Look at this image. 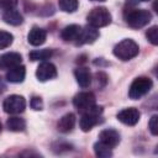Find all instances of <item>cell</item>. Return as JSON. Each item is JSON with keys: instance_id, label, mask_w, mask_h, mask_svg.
<instances>
[{"instance_id": "obj_26", "label": "cell", "mask_w": 158, "mask_h": 158, "mask_svg": "<svg viewBox=\"0 0 158 158\" xmlns=\"http://www.w3.org/2000/svg\"><path fill=\"white\" fill-rule=\"evenodd\" d=\"M95 79H96V84L99 85V88H104L107 83V75L104 72H98L95 74Z\"/></svg>"}, {"instance_id": "obj_32", "label": "cell", "mask_w": 158, "mask_h": 158, "mask_svg": "<svg viewBox=\"0 0 158 158\" xmlns=\"http://www.w3.org/2000/svg\"><path fill=\"white\" fill-rule=\"evenodd\" d=\"M93 1H105V0H93Z\"/></svg>"}, {"instance_id": "obj_17", "label": "cell", "mask_w": 158, "mask_h": 158, "mask_svg": "<svg viewBox=\"0 0 158 158\" xmlns=\"http://www.w3.org/2000/svg\"><path fill=\"white\" fill-rule=\"evenodd\" d=\"M0 62H1V65L2 67L12 68V67H16V65L21 64L22 57H21V54H19L16 52H10V53H5L0 58Z\"/></svg>"}, {"instance_id": "obj_20", "label": "cell", "mask_w": 158, "mask_h": 158, "mask_svg": "<svg viewBox=\"0 0 158 158\" xmlns=\"http://www.w3.org/2000/svg\"><path fill=\"white\" fill-rule=\"evenodd\" d=\"M52 54H53V52H52V49H49V48L35 49V51H32V52L28 53V58H30V60H32V62H36V60H42V62H44L46 59H49V58L52 57Z\"/></svg>"}, {"instance_id": "obj_6", "label": "cell", "mask_w": 158, "mask_h": 158, "mask_svg": "<svg viewBox=\"0 0 158 158\" xmlns=\"http://www.w3.org/2000/svg\"><path fill=\"white\" fill-rule=\"evenodd\" d=\"M2 107L6 114H11V115L21 114L26 107L25 98L21 95H10L4 100Z\"/></svg>"}, {"instance_id": "obj_3", "label": "cell", "mask_w": 158, "mask_h": 158, "mask_svg": "<svg viewBox=\"0 0 158 158\" xmlns=\"http://www.w3.org/2000/svg\"><path fill=\"white\" fill-rule=\"evenodd\" d=\"M86 20H88V23L95 28L105 27L111 22V14L106 7L99 6V7H94L88 14Z\"/></svg>"}, {"instance_id": "obj_8", "label": "cell", "mask_w": 158, "mask_h": 158, "mask_svg": "<svg viewBox=\"0 0 158 158\" xmlns=\"http://www.w3.org/2000/svg\"><path fill=\"white\" fill-rule=\"evenodd\" d=\"M36 77L40 81H47L57 77V68L54 64L49 62H42L37 70H36Z\"/></svg>"}, {"instance_id": "obj_10", "label": "cell", "mask_w": 158, "mask_h": 158, "mask_svg": "<svg viewBox=\"0 0 158 158\" xmlns=\"http://www.w3.org/2000/svg\"><path fill=\"white\" fill-rule=\"evenodd\" d=\"M98 37H99V31H98L95 27L88 25V26H85V27H81L80 35H79V37H78L75 44L81 46V44L93 43V42H95V41L98 40Z\"/></svg>"}, {"instance_id": "obj_27", "label": "cell", "mask_w": 158, "mask_h": 158, "mask_svg": "<svg viewBox=\"0 0 158 158\" xmlns=\"http://www.w3.org/2000/svg\"><path fill=\"white\" fill-rule=\"evenodd\" d=\"M30 105H31V107H32L33 110L38 111V110H42V107H43V101H42V99H41L40 96H32V98H31V101H30Z\"/></svg>"}, {"instance_id": "obj_7", "label": "cell", "mask_w": 158, "mask_h": 158, "mask_svg": "<svg viewBox=\"0 0 158 158\" xmlns=\"http://www.w3.org/2000/svg\"><path fill=\"white\" fill-rule=\"evenodd\" d=\"M73 104L79 112H84L95 105V95L91 91L78 93L73 99Z\"/></svg>"}, {"instance_id": "obj_23", "label": "cell", "mask_w": 158, "mask_h": 158, "mask_svg": "<svg viewBox=\"0 0 158 158\" xmlns=\"http://www.w3.org/2000/svg\"><path fill=\"white\" fill-rule=\"evenodd\" d=\"M12 41H14V36L10 32L0 30V49L7 48L12 43Z\"/></svg>"}, {"instance_id": "obj_21", "label": "cell", "mask_w": 158, "mask_h": 158, "mask_svg": "<svg viewBox=\"0 0 158 158\" xmlns=\"http://www.w3.org/2000/svg\"><path fill=\"white\" fill-rule=\"evenodd\" d=\"M94 152H95V156L99 158H109L112 156V148L110 146L102 143L101 141H99L94 144Z\"/></svg>"}, {"instance_id": "obj_24", "label": "cell", "mask_w": 158, "mask_h": 158, "mask_svg": "<svg viewBox=\"0 0 158 158\" xmlns=\"http://www.w3.org/2000/svg\"><path fill=\"white\" fill-rule=\"evenodd\" d=\"M146 37L147 40L153 44V46H157L158 44V27L157 26H152L147 30L146 32Z\"/></svg>"}, {"instance_id": "obj_31", "label": "cell", "mask_w": 158, "mask_h": 158, "mask_svg": "<svg viewBox=\"0 0 158 158\" xmlns=\"http://www.w3.org/2000/svg\"><path fill=\"white\" fill-rule=\"evenodd\" d=\"M1 128H2V126H1V122H0V132H1Z\"/></svg>"}, {"instance_id": "obj_2", "label": "cell", "mask_w": 158, "mask_h": 158, "mask_svg": "<svg viewBox=\"0 0 158 158\" xmlns=\"http://www.w3.org/2000/svg\"><path fill=\"white\" fill-rule=\"evenodd\" d=\"M81 117L79 120V126L81 128V131L88 132L90 131L95 125L99 123L100 121V116L102 114V106H98L96 104L94 106H91L89 110L81 112Z\"/></svg>"}, {"instance_id": "obj_15", "label": "cell", "mask_w": 158, "mask_h": 158, "mask_svg": "<svg viewBox=\"0 0 158 158\" xmlns=\"http://www.w3.org/2000/svg\"><path fill=\"white\" fill-rule=\"evenodd\" d=\"M74 75L77 79V83L79 84V86L81 88H88L91 84V73L88 68L85 67H79L74 70Z\"/></svg>"}, {"instance_id": "obj_12", "label": "cell", "mask_w": 158, "mask_h": 158, "mask_svg": "<svg viewBox=\"0 0 158 158\" xmlns=\"http://www.w3.org/2000/svg\"><path fill=\"white\" fill-rule=\"evenodd\" d=\"M46 38H47V32L43 28L37 27V26H33L31 28V31L28 32V36H27V41L32 46L43 44L46 42Z\"/></svg>"}, {"instance_id": "obj_1", "label": "cell", "mask_w": 158, "mask_h": 158, "mask_svg": "<svg viewBox=\"0 0 158 158\" xmlns=\"http://www.w3.org/2000/svg\"><path fill=\"white\" fill-rule=\"evenodd\" d=\"M138 53H139V47L131 38H125L114 47V56L121 60H130L135 58Z\"/></svg>"}, {"instance_id": "obj_5", "label": "cell", "mask_w": 158, "mask_h": 158, "mask_svg": "<svg viewBox=\"0 0 158 158\" xmlns=\"http://www.w3.org/2000/svg\"><path fill=\"white\" fill-rule=\"evenodd\" d=\"M153 86V81L152 79L147 78V77H138L136 78L128 90V96L132 100H138L142 96H144Z\"/></svg>"}, {"instance_id": "obj_30", "label": "cell", "mask_w": 158, "mask_h": 158, "mask_svg": "<svg viewBox=\"0 0 158 158\" xmlns=\"http://www.w3.org/2000/svg\"><path fill=\"white\" fill-rule=\"evenodd\" d=\"M138 1H141V0H127V2L131 5H136V4H138Z\"/></svg>"}, {"instance_id": "obj_14", "label": "cell", "mask_w": 158, "mask_h": 158, "mask_svg": "<svg viewBox=\"0 0 158 158\" xmlns=\"http://www.w3.org/2000/svg\"><path fill=\"white\" fill-rule=\"evenodd\" d=\"M25 75H26L25 67L19 64L16 67L9 68V70L6 72V80L10 83H21L25 79Z\"/></svg>"}, {"instance_id": "obj_22", "label": "cell", "mask_w": 158, "mask_h": 158, "mask_svg": "<svg viewBox=\"0 0 158 158\" xmlns=\"http://www.w3.org/2000/svg\"><path fill=\"white\" fill-rule=\"evenodd\" d=\"M58 4L59 9L64 12H74L79 6L78 0H58Z\"/></svg>"}, {"instance_id": "obj_11", "label": "cell", "mask_w": 158, "mask_h": 158, "mask_svg": "<svg viewBox=\"0 0 158 158\" xmlns=\"http://www.w3.org/2000/svg\"><path fill=\"white\" fill-rule=\"evenodd\" d=\"M99 141H101L102 143L110 146L111 148L116 147L120 143V133L114 130V128H106L102 130L99 135Z\"/></svg>"}, {"instance_id": "obj_18", "label": "cell", "mask_w": 158, "mask_h": 158, "mask_svg": "<svg viewBox=\"0 0 158 158\" xmlns=\"http://www.w3.org/2000/svg\"><path fill=\"white\" fill-rule=\"evenodd\" d=\"M2 20L9 23V25H12V26H19L22 23L23 21V17L22 15L16 10V9H11V10H6L2 15Z\"/></svg>"}, {"instance_id": "obj_19", "label": "cell", "mask_w": 158, "mask_h": 158, "mask_svg": "<svg viewBox=\"0 0 158 158\" xmlns=\"http://www.w3.org/2000/svg\"><path fill=\"white\" fill-rule=\"evenodd\" d=\"M6 127L12 132H21V131H23L26 128V121L23 118H21V117L12 116V117L7 118Z\"/></svg>"}, {"instance_id": "obj_29", "label": "cell", "mask_w": 158, "mask_h": 158, "mask_svg": "<svg viewBox=\"0 0 158 158\" xmlns=\"http://www.w3.org/2000/svg\"><path fill=\"white\" fill-rule=\"evenodd\" d=\"M5 89H6V84H5L4 79L0 77V94H1V93H4V91H5Z\"/></svg>"}, {"instance_id": "obj_28", "label": "cell", "mask_w": 158, "mask_h": 158, "mask_svg": "<svg viewBox=\"0 0 158 158\" xmlns=\"http://www.w3.org/2000/svg\"><path fill=\"white\" fill-rule=\"evenodd\" d=\"M17 5V0H0V7L6 10H11L15 9Z\"/></svg>"}, {"instance_id": "obj_13", "label": "cell", "mask_w": 158, "mask_h": 158, "mask_svg": "<svg viewBox=\"0 0 158 158\" xmlns=\"http://www.w3.org/2000/svg\"><path fill=\"white\" fill-rule=\"evenodd\" d=\"M80 31H81V27L79 25H69L62 30L60 37L65 42H74L75 43L79 35H80Z\"/></svg>"}, {"instance_id": "obj_16", "label": "cell", "mask_w": 158, "mask_h": 158, "mask_svg": "<svg viewBox=\"0 0 158 158\" xmlns=\"http://www.w3.org/2000/svg\"><path fill=\"white\" fill-rule=\"evenodd\" d=\"M74 125H75V115L72 114V112H68V114H65L64 116H62L59 118V121L57 123V128H58L59 132L67 133V132L73 130Z\"/></svg>"}, {"instance_id": "obj_34", "label": "cell", "mask_w": 158, "mask_h": 158, "mask_svg": "<svg viewBox=\"0 0 158 158\" xmlns=\"http://www.w3.org/2000/svg\"><path fill=\"white\" fill-rule=\"evenodd\" d=\"M0 67H1V62H0Z\"/></svg>"}, {"instance_id": "obj_4", "label": "cell", "mask_w": 158, "mask_h": 158, "mask_svg": "<svg viewBox=\"0 0 158 158\" xmlns=\"http://www.w3.org/2000/svg\"><path fill=\"white\" fill-rule=\"evenodd\" d=\"M126 23L132 28H141L146 26L152 20V14L148 10L139 9V10H130L125 15Z\"/></svg>"}, {"instance_id": "obj_9", "label": "cell", "mask_w": 158, "mask_h": 158, "mask_svg": "<svg viewBox=\"0 0 158 158\" xmlns=\"http://www.w3.org/2000/svg\"><path fill=\"white\" fill-rule=\"evenodd\" d=\"M139 117H141V114L135 107L123 109L120 112H117V120L127 126H135L139 121Z\"/></svg>"}, {"instance_id": "obj_33", "label": "cell", "mask_w": 158, "mask_h": 158, "mask_svg": "<svg viewBox=\"0 0 158 158\" xmlns=\"http://www.w3.org/2000/svg\"><path fill=\"white\" fill-rule=\"evenodd\" d=\"M141 1H149V0H141Z\"/></svg>"}, {"instance_id": "obj_25", "label": "cell", "mask_w": 158, "mask_h": 158, "mask_svg": "<svg viewBox=\"0 0 158 158\" xmlns=\"http://www.w3.org/2000/svg\"><path fill=\"white\" fill-rule=\"evenodd\" d=\"M148 127H149V131L153 136H157L158 135V116L157 115H153L149 120V123H148Z\"/></svg>"}]
</instances>
